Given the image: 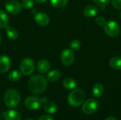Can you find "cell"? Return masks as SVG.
<instances>
[{"instance_id":"cell-17","label":"cell","mask_w":121,"mask_h":120,"mask_svg":"<svg viewBox=\"0 0 121 120\" xmlns=\"http://www.w3.org/2000/svg\"><path fill=\"white\" fill-rule=\"evenodd\" d=\"M109 66L115 70H121V57H114L109 61Z\"/></svg>"},{"instance_id":"cell-15","label":"cell","mask_w":121,"mask_h":120,"mask_svg":"<svg viewBox=\"0 0 121 120\" xmlns=\"http://www.w3.org/2000/svg\"><path fill=\"white\" fill-rule=\"evenodd\" d=\"M43 107L44 110L49 114H54L57 110V105L55 103H54L52 102H50L48 100L45 101L43 104Z\"/></svg>"},{"instance_id":"cell-23","label":"cell","mask_w":121,"mask_h":120,"mask_svg":"<svg viewBox=\"0 0 121 120\" xmlns=\"http://www.w3.org/2000/svg\"><path fill=\"white\" fill-rule=\"evenodd\" d=\"M50 3L53 7L60 8L65 7L67 4L68 0H50Z\"/></svg>"},{"instance_id":"cell-11","label":"cell","mask_w":121,"mask_h":120,"mask_svg":"<svg viewBox=\"0 0 121 120\" xmlns=\"http://www.w3.org/2000/svg\"><path fill=\"white\" fill-rule=\"evenodd\" d=\"M11 66V60L6 55L0 56V73L4 74L7 72Z\"/></svg>"},{"instance_id":"cell-1","label":"cell","mask_w":121,"mask_h":120,"mask_svg":"<svg viewBox=\"0 0 121 120\" xmlns=\"http://www.w3.org/2000/svg\"><path fill=\"white\" fill-rule=\"evenodd\" d=\"M48 83L46 79L41 75H34L28 81V86L29 91L36 95L43 93L47 88Z\"/></svg>"},{"instance_id":"cell-5","label":"cell","mask_w":121,"mask_h":120,"mask_svg":"<svg viewBox=\"0 0 121 120\" xmlns=\"http://www.w3.org/2000/svg\"><path fill=\"white\" fill-rule=\"evenodd\" d=\"M99 107V103L97 100L90 98L87 100L82 105V111L87 115H91L97 111Z\"/></svg>"},{"instance_id":"cell-31","label":"cell","mask_w":121,"mask_h":120,"mask_svg":"<svg viewBox=\"0 0 121 120\" xmlns=\"http://www.w3.org/2000/svg\"><path fill=\"white\" fill-rule=\"evenodd\" d=\"M106 120H118V119H116V118H115V117H109L106 118Z\"/></svg>"},{"instance_id":"cell-3","label":"cell","mask_w":121,"mask_h":120,"mask_svg":"<svg viewBox=\"0 0 121 120\" xmlns=\"http://www.w3.org/2000/svg\"><path fill=\"white\" fill-rule=\"evenodd\" d=\"M85 93L81 89L73 90L68 95V103L72 107H79L84 101Z\"/></svg>"},{"instance_id":"cell-33","label":"cell","mask_w":121,"mask_h":120,"mask_svg":"<svg viewBox=\"0 0 121 120\" xmlns=\"http://www.w3.org/2000/svg\"><path fill=\"white\" fill-rule=\"evenodd\" d=\"M1 37L0 35V45H1Z\"/></svg>"},{"instance_id":"cell-10","label":"cell","mask_w":121,"mask_h":120,"mask_svg":"<svg viewBox=\"0 0 121 120\" xmlns=\"http://www.w3.org/2000/svg\"><path fill=\"white\" fill-rule=\"evenodd\" d=\"M35 21L40 26H46L50 23L49 16L43 12H38L35 15Z\"/></svg>"},{"instance_id":"cell-20","label":"cell","mask_w":121,"mask_h":120,"mask_svg":"<svg viewBox=\"0 0 121 120\" xmlns=\"http://www.w3.org/2000/svg\"><path fill=\"white\" fill-rule=\"evenodd\" d=\"M63 86L67 90H72L76 88L77 83V81L72 78H67L63 81Z\"/></svg>"},{"instance_id":"cell-14","label":"cell","mask_w":121,"mask_h":120,"mask_svg":"<svg viewBox=\"0 0 121 120\" xmlns=\"http://www.w3.org/2000/svg\"><path fill=\"white\" fill-rule=\"evenodd\" d=\"M98 13V8L94 5H89L86 6L84 9V14L87 18L94 17Z\"/></svg>"},{"instance_id":"cell-34","label":"cell","mask_w":121,"mask_h":120,"mask_svg":"<svg viewBox=\"0 0 121 120\" xmlns=\"http://www.w3.org/2000/svg\"><path fill=\"white\" fill-rule=\"evenodd\" d=\"M32 120V119H28V120Z\"/></svg>"},{"instance_id":"cell-13","label":"cell","mask_w":121,"mask_h":120,"mask_svg":"<svg viewBox=\"0 0 121 120\" xmlns=\"http://www.w3.org/2000/svg\"><path fill=\"white\" fill-rule=\"evenodd\" d=\"M5 120H21V116L18 112L14 110H9L4 112Z\"/></svg>"},{"instance_id":"cell-18","label":"cell","mask_w":121,"mask_h":120,"mask_svg":"<svg viewBox=\"0 0 121 120\" xmlns=\"http://www.w3.org/2000/svg\"><path fill=\"white\" fill-rule=\"evenodd\" d=\"M9 23V18L7 13L3 11L0 10V28H6Z\"/></svg>"},{"instance_id":"cell-4","label":"cell","mask_w":121,"mask_h":120,"mask_svg":"<svg viewBox=\"0 0 121 120\" xmlns=\"http://www.w3.org/2000/svg\"><path fill=\"white\" fill-rule=\"evenodd\" d=\"M35 70L34 62L29 57L24 58L20 64V71L24 76H29L33 73Z\"/></svg>"},{"instance_id":"cell-21","label":"cell","mask_w":121,"mask_h":120,"mask_svg":"<svg viewBox=\"0 0 121 120\" xmlns=\"http://www.w3.org/2000/svg\"><path fill=\"white\" fill-rule=\"evenodd\" d=\"M6 34L7 35V37L11 39V40H16L17 39L18 34V31L16 30V29L12 26H7L6 28Z\"/></svg>"},{"instance_id":"cell-9","label":"cell","mask_w":121,"mask_h":120,"mask_svg":"<svg viewBox=\"0 0 121 120\" xmlns=\"http://www.w3.org/2000/svg\"><path fill=\"white\" fill-rule=\"evenodd\" d=\"M6 11L11 14H18L21 12L22 5L16 0H9L5 3L4 5Z\"/></svg>"},{"instance_id":"cell-25","label":"cell","mask_w":121,"mask_h":120,"mask_svg":"<svg viewBox=\"0 0 121 120\" xmlns=\"http://www.w3.org/2000/svg\"><path fill=\"white\" fill-rule=\"evenodd\" d=\"M81 47V42L79 40H74L70 43V49L73 51L78 50Z\"/></svg>"},{"instance_id":"cell-16","label":"cell","mask_w":121,"mask_h":120,"mask_svg":"<svg viewBox=\"0 0 121 120\" xmlns=\"http://www.w3.org/2000/svg\"><path fill=\"white\" fill-rule=\"evenodd\" d=\"M61 77V73L60 71L55 69L52 70L47 74V80L50 82H55L57 81Z\"/></svg>"},{"instance_id":"cell-26","label":"cell","mask_w":121,"mask_h":120,"mask_svg":"<svg viewBox=\"0 0 121 120\" xmlns=\"http://www.w3.org/2000/svg\"><path fill=\"white\" fill-rule=\"evenodd\" d=\"M21 5L26 9L31 8L34 6V0H23Z\"/></svg>"},{"instance_id":"cell-24","label":"cell","mask_w":121,"mask_h":120,"mask_svg":"<svg viewBox=\"0 0 121 120\" xmlns=\"http://www.w3.org/2000/svg\"><path fill=\"white\" fill-rule=\"evenodd\" d=\"M93 1L96 5V6H99L102 10H104L110 0H93Z\"/></svg>"},{"instance_id":"cell-28","label":"cell","mask_w":121,"mask_h":120,"mask_svg":"<svg viewBox=\"0 0 121 120\" xmlns=\"http://www.w3.org/2000/svg\"><path fill=\"white\" fill-rule=\"evenodd\" d=\"M113 6L116 9H121V0H112Z\"/></svg>"},{"instance_id":"cell-35","label":"cell","mask_w":121,"mask_h":120,"mask_svg":"<svg viewBox=\"0 0 121 120\" xmlns=\"http://www.w3.org/2000/svg\"><path fill=\"white\" fill-rule=\"evenodd\" d=\"M120 16H121V13H120Z\"/></svg>"},{"instance_id":"cell-29","label":"cell","mask_w":121,"mask_h":120,"mask_svg":"<svg viewBox=\"0 0 121 120\" xmlns=\"http://www.w3.org/2000/svg\"><path fill=\"white\" fill-rule=\"evenodd\" d=\"M38 120H53V119L49 115H43Z\"/></svg>"},{"instance_id":"cell-22","label":"cell","mask_w":121,"mask_h":120,"mask_svg":"<svg viewBox=\"0 0 121 120\" xmlns=\"http://www.w3.org/2000/svg\"><path fill=\"white\" fill-rule=\"evenodd\" d=\"M21 77V72L17 70H13L12 71H11L9 74L8 78L9 79V81H12V82H16L18 81Z\"/></svg>"},{"instance_id":"cell-7","label":"cell","mask_w":121,"mask_h":120,"mask_svg":"<svg viewBox=\"0 0 121 120\" xmlns=\"http://www.w3.org/2000/svg\"><path fill=\"white\" fill-rule=\"evenodd\" d=\"M25 107L29 110H38L42 105V98H38L35 96H30L25 100Z\"/></svg>"},{"instance_id":"cell-27","label":"cell","mask_w":121,"mask_h":120,"mask_svg":"<svg viewBox=\"0 0 121 120\" xmlns=\"http://www.w3.org/2000/svg\"><path fill=\"white\" fill-rule=\"evenodd\" d=\"M95 22L98 25H100V26H104V25L106 24V19L102 17V16H97L95 19Z\"/></svg>"},{"instance_id":"cell-8","label":"cell","mask_w":121,"mask_h":120,"mask_svg":"<svg viewBox=\"0 0 121 120\" xmlns=\"http://www.w3.org/2000/svg\"><path fill=\"white\" fill-rule=\"evenodd\" d=\"M75 56L74 51L71 49H65L61 54V62L67 66H71L74 62Z\"/></svg>"},{"instance_id":"cell-12","label":"cell","mask_w":121,"mask_h":120,"mask_svg":"<svg viewBox=\"0 0 121 120\" xmlns=\"http://www.w3.org/2000/svg\"><path fill=\"white\" fill-rule=\"evenodd\" d=\"M50 69V64L46 59H41L37 64V70L40 74H46Z\"/></svg>"},{"instance_id":"cell-32","label":"cell","mask_w":121,"mask_h":120,"mask_svg":"<svg viewBox=\"0 0 121 120\" xmlns=\"http://www.w3.org/2000/svg\"><path fill=\"white\" fill-rule=\"evenodd\" d=\"M36 11H37V10H36V9H33V11H32V13H33V14L34 13V14L35 15V14L37 13H36Z\"/></svg>"},{"instance_id":"cell-19","label":"cell","mask_w":121,"mask_h":120,"mask_svg":"<svg viewBox=\"0 0 121 120\" xmlns=\"http://www.w3.org/2000/svg\"><path fill=\"white\" fill-rule=\"evenodd\" d=\"M93 95L95 98H100L104 93V87L101 83H96L92 89Z\"/></svg>"},{"instance_id":"cell-2","label":"cell","mask_w":121,"mask_h":120,"mask_svg":"<svg viewBox=\"0 0 121 120\" xmlns=\"http://www.w3.org/2000/svg\"><path fill=\"white\" fill-rule=\"evenodd\" d=\"M4 100L5 105L9 108H15L21 101L19 93L15 89H9L4 94Z\"/></svg>"},{"instance_id":"cell-6","label":"cell","mask_w":121,"mask_h":120,"mask_svg":"<svg viewBox=\"0 0 121 120\" xmlns=\"http://www.w3.org/2000/svg\"><path fill=\"white\" fill-rule=\"evenodd\" d=\"M104 30L108 36L116 37L120 33L119 25L113 21L106 22L104 26Z\"/></svg>"},{"instance_id":"cell-30","label":"cell","mask_w":121,"mask_h":120,"mask_svg":"<svg viewBox=\"0 0 121 120\" xmlns=\"http://www.w3.org/2000/svg\"><path fill=\"white\" fill-rule=\"evenodd\" d=\"M46 1L47 0H34V1H35L38 4H43V3H45Z\"/></svg>"}]
</instances>
